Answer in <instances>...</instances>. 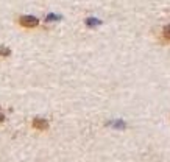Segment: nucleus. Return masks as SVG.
<instances>
[{"mask_svg":"<svg viewBox=\"0 0 170 162\" xmlns=\"http://www.w3.org/2000/svg\"><path fill=\"white\" fill-rule=\"evenodd\" d=\"M19 22L22 27H27V28H33V27L39 25V19H36L34 16H22L19 19Z\"/></svg>","mask_w":170,"mask_h":162,"instance_id":"f257e3e1","label":"nucleus"},{"mask_svg":"<svg viewBox=\"0 0 170 162\" xmlns=\"http://www.w3.org/2000/svg\"><path fill=\"white\" fill-rule=\"evenodd\" d=\"M33 128L44 131V130L49 128V122H47L46 118H34V120H33Z\"/></svg>","mask_w":170,"mask_h":162,"instance_id":"f03ea898","label":"nucleus"},{"mask_svg":"<svg viewBox=\"0 0 170 162\" xmlns=\"http://www.w3.org/2000/svg\"><path fill=\"white\" fill-rule=\"evenodd\" d=\"M86 25L88 27H98V25H102V20L97 19V17H88L86 19Z\"/></svg>","mask_w":170,"mask_h":162,"instance_id":"7ed1b4c3","label":"nucleus"},{"mask_svg":"<svg viewBox=\"0 0 170 162\" xmlns=\"http://www.w3.org/2000/svg\"><path fill=\"white\" fill-rule=\"evenodd\" d=\"M10 55H11V50L8 47L0 45V56H10Z\"/></svg>","mask_w":170,"mask_h":162,"instance_id":"20e7f679","label":"nucleus"},{"mask_svg":"<svg viewBox=\"0 0 170 162\" xmlns=\"http://www.w3.org/2000/svg\"><path fill=\"white\" fill-rule=\"evenodd\" d=\"M109 125H114V126L119 128V130H125V128H126L125 122H122V120H117V122H114V123H109Z\"/></svg>","mask_w":170,"mask_h":162,"instance_id":"39448f33","label":"nucleus"},{"mask_svg":"<svg viewBox=\"0 0 170 162\" xmlns=\"http://www.w3.org/2000/svg\"><path fill=\"white\" fill-rule=\"evenodd\" d=\"M61 19V16L59 14H49L47 17H46V20L47 22H53V20H59Z\"/></svg>","mask_w":170,"mask_h":162,"instance_id":"423d86ee","label":"nucleus"},{"mask_svg":"<svg viewBox=\"0 0 170 162\" xmlns=\"http://www.w3.org/2000/svg\"><path fill=\"white\" fill-rule=\"evenodd\" d=\"M164 36H165L167 39H170V23L164 27Z\"/></svg>","mask_w":170,"mask_h":162,"instance_id":"0eeeda50","label":"nucleus"}]
</instances>
